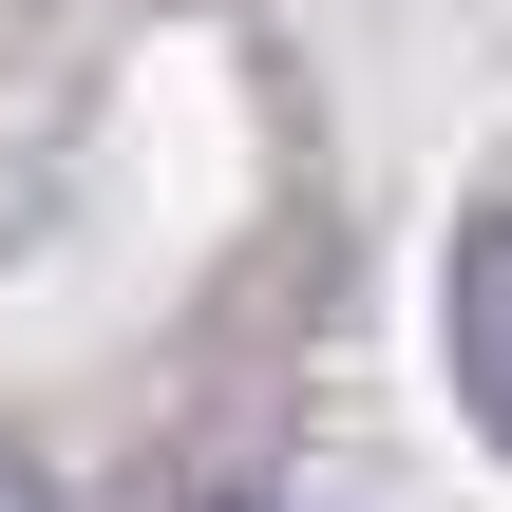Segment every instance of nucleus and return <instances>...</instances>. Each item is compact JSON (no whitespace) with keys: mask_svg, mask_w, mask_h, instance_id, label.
<instances>
[{"mask_svg":"<svg viewBox=\"0 0 512 512\" xmlns=\"http://www.w3.org/2000/svg\"><path fill=\"white\" fill-rule=\"evenodd\" d=\"M456 399H475V437L512 456V209L456 228Z\"/></svg>","mask_w":512,"mask_h":512,"instance_id":"1","label":"nucleus"},{"mask_svg":"<svg viewBox=\"0 0 512 512\" xmlns=\"http://www.w3.org/2000/svg\"><path fill=\"white\" fill-rule=\"evenodd\" d=\"M0 512H38V456H0Z\"/></svg>","mask_w":512,"mask_h":512,"instance_id":"2","label":"nucleus"},{"mask_svg":"<svg viewBox=\"0 0 512 512\" xmlns=\"http://www.w3.org/2000/svg\"><path fill=\"white\" fill-rule=\"evenodd\" d=\"M209 512H285V494H209Z\"/></svg>","mask_w":512,"mask_h":512,"instance_id":"3","label":"nucleus"}]
</instances>
